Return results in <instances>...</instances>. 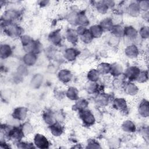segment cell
<instances>
[{
  "label": "cell",
  "instance_id": "cell-22",
  "mask_svg": "<svg viewBox=\"0 0 149 149\" xmlns=\"http://www.w3.org/2000/svg\"><path fill=\"white\" fill-rule=\"evenodd\" d=\"M128 11L129 14L132 16H137L139 15L140 9L138 4L135 3H132L129 5L128 7Z\"/></svg>",
  "mask_w": 149,
  "mask_h": 149
},
{
  "label": "cell",
  "instance_id": "cell-29",
  "mask_svg": "<svg viewBox=\"0 0 149 149\" xmlns=\"http://www.w3.org/2000/svg\"><path fill=\"white\" fill-rule=\"evenodd\" d=\"M97 70L100 74H107L110 72L111 65L107 63H102L98 65Z\"/></svg>",
  "mask_w": 149,
  "mask_h": 149
},
{
  "label": "cell",
  "instance_id": "cell-27",
  "mask_svg": "<svg viewBox=\"0 0 149 149\" xmlns=\"http://www.w3.org/2000/svg\"><path fill=\"white\" fill-rule=\"evenodd\" d=\"M122 67L121 65L118 64V63H115L112 65H111V70L110 73L115 76H118L121 74L122 72Z\"/></svg>",
  "mask_w": 149,
  "mask_h": 149
},
{
  "label": "cell",
  "instance_id": "cell-8",
  "mask_svg": "<svg viewBox=\"0 0 149 149\" xmlns=\"http://www.w3.org/2000/svg\"><path fill=\"white\" fill-rule=\"evenodd\" d=\"M113 107L117 110L123 111L126 109V101L123 98H116L113 101Z\"/></svg>",
  "mask_w": 149,
  "mask_h": 149
},
{
  "label": "cell",
  "instance_id": "cell-39",
  "mask_svg": "<svg viewBox=\"0 0 149 149\" xmlns=\"http://www.w3.org/2000/svg\"><path fill=\"white\" fill-rule=\"evenodd\" d=\"M140 34L143 38H147L149 36V31L148 27H143L140 29Z\"/></svg>",
  "mask_w": 149,
  "mask_h": 149
},
{
  "label": "cell",
  "instance_id": "cell-14",
  "mask_svg": "<svg viewBox=\"0 0 149 149\" xmlns=\"http://www.w3.org/2000/svg\"><path fill=\"white\" fill-rule=\"evenodd\" d=\"M125 55L129 58H135L139 54V51L137 47L134 45L127 46L125 50Z\"/></svg>",
  "mask_w": 149,
  "mask_h": 149
},
{
  "label": "cell",
  "instance_id": "cell-20",
  "mask_svg": "<svg viewBox=\"0 0 149 149\" xmlns=\"http://www.w3.org/2000/svg\"><path fill=\"white\" fill-rule=\"evenodd\" d=\"M125 91L127 94L133 95L137 94L138 91V88L133 83H129L125 85Z\"/></svg>",
  "mask_w": 149,
  "mask_h": 149
},
{
  "label": "cell",
  "instance_id": "cell-13",
  "mask_svg": "<svg viewBox=\"0 0 149 149\" xmlns=\"http://www.w3.org/2000/svg\"><path fill=\"white\" fill-rule=\"evenodd\" d=\"M123 34L130 40H133L137 37V31L134 27L132 26H128L124 29Z\"/></svg>",
  "mask_w": 149,
  "mask_h": 149
},
{
  "label": "cell",
  "instance_id": "cell-36",
  "mask_svg": "<svg viewBox=\"0 0 149 149\" xmlns=\"http://www.w3.org/2000/svg\"><path fill=\"white\" fill-rule=\"evenodd\" d=\"M109 7L105 3V1H101L98 3L97 5V8L98 11L101 13H105L108 10V8Z\"/></svg>",
  "mask_w": 149,
  "mask_h": 149
},
{
  "label": "cell",
  "instance_id": "cell-2",
  "mask_svg": "<svg viewBox=\"0 0 149 149\" xmlns=\"http://www.w3.org/2000/svg\"><path fill=\"white\" fill-rule=\"evenodd\" d=\"M34 142L36 147L39 148H47L49 146L48 139L44 136L40 134H36L34 138Z\"/></svg>",
  "mask_w": 149,
  "mask_h": 149
},
{
  "label": "cell",
  "instance_id": "cell-24",
  "mask_svg": "<svg viewBox=\"0 0 149 149\" xmlns=\"http://www.w3.org/2000/svg\"><path fill=\"white\" fill-rule=\"evenodd\" d=\"M66 38L71 43H76L77 41L78 34L73 30H69L66 32Z\"/></svg>",
  "mask_w": 149,
  "mask_h": 149
},
{
  "label": "cell",
  "instance_id": "cell-31",
  "mask_svg": "<svg viewBox=\"0 0 149 149\" xmlns=\"http://www.w3.org/2000/svg\"><path fill=\"white\" fill-rule=\"evenodd\" d=\"M98 87V86L95 81H90V82L87 83L86 86V90L90 94H93V93H95L98 90L97 89Z\"/></svg>",
  "mask_w": 149,
  "mask_h": 149
},
{
  "label": "cell",
  "instance_id": "cell-9",
  "mask_svg": "<svg viewBox=\"0 0 149 149\" xmlns=\"http://www.w3.org/2000/svg\"><path fill=\"white\" fill-rule=\"evenodd\" d=\"M72 76L71 72L68 69H62L58 73L59 79L63 83L69 82L71 80Z\"/></svg>",
  "mask_w": 149,
  "mask_h": 149
},
{
  "label": "cell",
  "instance_id": "cell-4",
  "mask_svg": "<svg viewBox=\"0 0 149 149\" xmlns=\"http://www.w3.org/2000/svg\"><path fill=\"white\" fill-rule=\"evenodd\" d=\"M24 134L22 129H20L17 127L9 129V131L7 132V136L9 137V138L13 139L16 140H21Z\"/></svg>",
  "mask_w": 149,
  "mask_h": 149
},
{
  "label": "cell",
  "instance_id": "cell-41",
  "mask_svg": "<svg viewBox=\"0 0 149 149\" xmlns=\"http://www.w3.org/2000/svg\"><path fill=\"white\" fill-rule=\"evenodd\" d=\"M31 41H32V39L30 38V37L28 36H23L21 37V41L23 47L28 45Z\"/></svg>",
  "mask_w": 149,
  "mask_h": 149
},
{
  "label": "cell",
  "instance_id": "cell-26",
  "mask_svg": "<svg viewBox=\"0 0 149 149\" xmlns=\"http://www.w3.org/2000/svg\"><path fill=\"white\" fill-rule=\"evenodd\" d=\"M88 23L89 21L84 13H79L77 15L76 23L80 24V26H86L88 25Z\"/></svg>",
  "mask_w": 149,
  "mask_h": 149
},
{
  "label": "cell",
  "instance_id": "cell-30",
  "mask_svg": "<svg viewBox=\"0 0 149 149\" xmlns=\"http://www.w3.org/2000/svg\"><path fill=\"white\" fill-rule=\"evenodd\" d=\"M43 118L45 122L50 125L53 124L54 123V120H55L54 115L50 111L45 112L43 115Z\"/></svg>",
  "mask_w": 149,
  "mask_h": 149
},
{
  "label": "cell",
  "instance_id": "cell-18",
  "mask_svg": "<svg viewBox=\"0 0 149 149\" xmlns=\"http://www.w3.org/2000/svg\"><path fill=\"white\" fill-rule=\"evenodd\" d=\"M49 40L55 45L59 44L61 41V36L59 31H55L51 33L49 36Z\"/></svg>",
  "mask_w": 149,
  "mask_h": 149
},
{
  "label": "cell",
  "instance_id": "cell-37",
  "mask_svg": "<svg viewBox=\"0 0 149 149\" xmlns=\"http://www.w3.org/2000/svg\"><path fill=\"white\" fill-rule=\"evenodd\" d=\"M147 79H148L147 72H142L139 73L137 80L140 83H144L147 80Z\"/></svg>",
  "mask_w": 149,
  "mask_h": 149
},
{
  "label": "cell",
  "instance_id": "cell-17",
  "mask_svg": "<svg viewBox=\"0 0 149 149\" xmlns=\"http://www.w3.org/2000/svg\"><path fill=\"white\" fill-rule=\"evenodd\" d=\"M12 54L10 47L7 44H3L1 46V57L2 59H5L10 56Z\"/></svg>",
  "mask_w": 149,
  "mask_h": 149
},
{
  "label": "cell",
  "instance_id": "cell-44",
  "mask_svg": "<svg viewBox=\"0 0 149 149\" xmlns=\"http://www.w3.org/2000/svg\"><path fill=\"white\" fill-rule=\"evenodd\" d=\"M27 69L25 66L21 65L17 69V73L20 74V75H26L27 73Z\"/></svg>",
  "mask_w": 149,
  "mask_h": 149
},
{
  "label": "cell",
  "instance_id": "cell-15",
  "mask_svg": "<svg viewBox=\"0 0 149 149\" xmlns=\"http://www.w3.org/2000/svg\"><path fill=\"white\" fill-rule=\"evenodd\" d=\"M139 112L143 117L148 116V102L147 101H142L139 107Z\"/></svg>",
  "mask_w": 149,
  "mask_h": 149
},
{
  "label": "cell",
  "instance_id": "cell-16",
  "mask_svg": "<svg viewBox=\"0 0 149 149\" xmlns=\"http://www.w3.org/2000/svg\"><path fill=\"white\" fill-rule=\"evenodd\" d=\"M94 38H98L101 36L103 33V30L100 25H94L90 27L89 30Z\"/></svg>",
  "mask_w": 149,
  "mask_h": 149
},
{
  "label": "cell",
  "instance_id": "cell-5",
  "mask_svg": "<svg viewBox=\"0 0 149 149\" xmlns=\"http://www.w3.org/2000/svg\"><path fill=\"white\" fill-rule=\"evenodd\" d=\"M27 115V109L24 107H18L15 109L13 112V118L17 120H24Z\"/></svg>",
  "mask_w": 149,
  "mask_h": 149
},
{
  "label": "cell",
  "instance_id": "cell-45",
  "mask_svg": "<svg viewBox=\"0 0 149 149\" xmlns=\"http://www.w3.org/2000/svg\"><path fill=\"white\" fill-rule=\"evenodd\" d=\"M118 37H116V36H113L111 37V38H110L109 42L111 45H116L118 43Z\"/></svg>",
  "mask_w": 149,
  "mask_h": 149
},
{
  "label": "cell",
  "instance_id": "cell-11",
  "mask_svg": "<svg viewBox=\"0 0 149 149\" xmlns=\"http://www.w3.org/2000/svg\"><path fill=\"white\" fill-rule=\"evenodd\" d=\"M43 81V76L40 74H35L31 79L30 85L33 88H38Z\"/></svg>",
  "mask_w": 149,
  "mask_h": 149
},
{
  "label": "cell",
  "instance_id": "cell-21",
  "mask_svg": "<svg viewBox=\"0 0 149 149\" xmlns=\"http://www.w3.org/2000/svg\"><path fill=\"white\" fill-rule=\"evenodd\" d=\"M122 129L126 132L132 133L136 130V126L130 120H126L123 122L122 125Z\"/></svg>",
  "mask_w": 149,
  "mask_h": 149
},
{
  "label": "cell",
  "instance_id": "cell-19",
  "mask_svg": "<svg viewBox=\"0 0 149 149\" xmlns=\"http://www.w3.org/2000/svg\"><path fill=\"white\" fill-rule=\"evenodd\" d=\"M100 26L102 29L103 30L109 31L111 30L113 27V21L112 19L110 18H105L103 20L101 21Z\"/></svg>",
  "mask_w": 149,
  "mask_h": 149
},
{
  "label": "cell",
  "instance_id": "cell-23",
  "mask_svg": "<svg viewBox=\"0 0 149 149\" xmlns=\"http://www.w3.org/2000/svg\"><path fill=\"white\" fill-rule=\"evenodd\" d=\"M17 13L13 10H8L6 12L4 13L3 17H4V21L5 20L6 22H9V23H11L10 22L15 20L16 19L17 17Z\"/></svg>",
  "mask_w": 149,
  "mask_h": 149
},
{
  "label": "cell",
  "instance_id": "cell-43",
  "mask_svg": "<svg viewBox=\"0 0 149 149\" xmlns=\"http://www.w3.org/2000/svg\"><path fill=\"white\" fill-rule=\"evenodd\" d=\"M18 147L21 148H34V147L31 144L26 143L24 142H21L18 143Z\"/></svg>",
  "mask_w": 149,
  "mask_h": 149
},
{
  "label": "cell",
  "instance_id": "cell-1",
  "mask_svg": "<svg viewBox=\"0 0 149 149\" xmlns=\"http://www.w3.org/2000/svg\"><path fill=\"white\" fill-rule=\"evenodd\" d=\"M79 112L80 117L86 126H90L94 124L95 118L90 111L84 109L79 111Z\"/></svg>",
  "mask_w": 149,
  "mask_h": 149
},
{
  "label": "cell",
  "instance_id": "cell-28",
  "mask_svg": "<svg viewBox=\"0 0 149 149\" xmlns=\"http://www.w3.org/2000/svg\"><path fill=\"white\" fill-rule=\"evenodd\" d=\"M100 73L97 69L90 70L87 74V79L90 81H97L99 79Z\"/></svg>",
  "mask_w": 149,
  "mask_h": 149
},
{
  "label": "cell",
  "instance_id": "cell-6",
  "mask_svg": "<svg viewBox=\"0 0 149 149\" xmlns=\"http://www.w3.org/2000/svg\"><path fill=\"white\" fill-rule=\"evenodd\" d=\"M140 71L139 68L136 66H131L127 69L125 72V76L130 80H137Z\"/></svg>",
  "mask_w": 149,
  "mask_h": 149
},
{
  "label": "cell",
  "instance_id": "cell-34",
  "mask_svg": "<svg viewBox=\"0 0 149 149\" xmlns=\"http://www.w3.org/2000/svg\"><path fill=\"white\" fill-rule=\"evenodd\" d=\"M123 30L124 29L122 28V26L119 25H116L113 26L111 31L113 34V35L117 37H119L120 36H122L123 35Z\"/></svg>",
  "mask_w": 149,
  "mask_h": 149
},
{
  "label": "cell",
  "instance_id": "cell-38",
  "mask_svg": "<svg viewBox=\"0 0 149 149\" xmlns=\"http://www.w3.org/2000/svg\"><path fill=\"white\" fill-rule=\"evenodd\" d=\"M22 129L24 134H29L31 132V131L33 130V127H32L30 123H25L23 125Z\"/></svg>",
  "mask_w": 149,
  "mask_h": 149
},
{
  "label": "cell",
  "instance_id": "cell-3",
  "mask_svg": "<svg viewBox=\"0 0 149 149\" xmlns=\"http://www.w3.org/2000/svg\"><path fill=\"white\" fill-rule=\"evenodd\" d=\"M4 31L10 37L19 36L21 33L20 28L13 23H9V24L5 26Z\"/></svg>",
  "mask_w": 149,
  "mask_h": 149
},
{
  "label": "cell",
  "instance_id": "cell-25",
  "mask_svg": "<svg viewBox=\"0 0 149 149\" xmlns=\"http://www.w3.org/2000/svg\"><path fill=\"white\" fill-rule=\"evenodd\" d=\"M66 95L72 100H76L78 99V90L75 87H70L66 91Z\"/></svg>",
  "mask_w": 149,
  "mask_h": 149
},
{
  "label": "cell",
  "instance_id": "cell-40",
  "mask_svg": "<svg viewBox=\"0 0 149 149\" xmlns=\"http://www.w3.org/2000/svg\"><path fill=\"white\" fill-rule=\"evenodd\" d=\"M87 147L91 148H100V146L98 143L95 140L90 139L88 141Z\"/></svg>",
  "mask_w": 149,
  "mask_h": 149
},
{
  "label": "cell",
  "instance_id": "cell-35",
  "mask_svg": "<svg viewBox=\"0 0 149 149\" xmlns=\"http://www.w3.org/2000/svg\"><path fill=\"white\" fill-rule=\"evenodd\" d=\"M87 105H88V103L86 100L80 99L77 101V102L75 105V107L77 109H78L79 111H80V110L86 109L87 108Z\"/></svg>",
  "mask_w": 149,
  "mask_h": 149
},
{
  "label": "cell",
  "instance_id": "cell-10",
  "mask_svg": "<svg viewBox=\"0 0 149 149\" xmlns=\"http://www.w3.org/2000/svg\"><path fill=\"white\" fill-rule=\"evenodd\" d=\"M49 129L51 130V133L55 136H59L62 134L63 129L62 125L58 123H54L53 124L49 126Z\"/></svg>",
  "mask_w": 149,
  "mask_h": 149
},
{
  "label": "cell",
  "instance_id": "cell-42",
  "mask_svg": "<svg viewBox=\"0 0 149 149\" xmlns=\"http://www.w3.org/2000/svg\"><path fill=\"white\" fill-rule=\"evenodd\" d=\"M138 5L140 9H142L144 11H146L148 9V7H149L148 1H141Z\"/></svg>",
  "mask_w": 149,
  "mask_h": 149
},
{
  "label": "cell",
  "instance_id": "cell-12",
  "mask_svg": "<svg viewBox=\"0 0 149 149\" xmlns=\"http://www.w3.org/2000/svg\"><path fill=\"white\" fill-rule=\"evenodd\" d=\"M78 55L79 52L77 50L74 48H69L65 51L64 56L68 61H73L76 59Z\"/></svg>",
  "mask_w": 149,
  "mask_h": 149
},
{
  "label": "cell",
  "instance_id": "cell-7",
  "mask_svg": "<svg viewBox=\"0 0 149 149\" xmlns=\"http://www.w3.org/2000/svg\"><path fill=\"white\" fill-rule=\"evenodd\" d=\"M25 65L27 66H33L36 62L37 56L34 53L27 52L23 58Z\"/></svg>",
  "mask_w": 149,
  "mask_h": 149
},
{
  "label": "cell",
  "instance_id": "cell-33",
  "mask_svg": "<svg viewBox=\"0 0 149 149\" xmlns=\"http://www.w3.org/2000/svg\"><path fill=\"white\" fill-rule=\"evenodd\" d=\"M81 38L82 41L85 43H90L93 37L90 33V31L88 30H86L81 35Z\"/></svg>",
  "mask_w": 149,
  "mask_h": 149
},
{
  "label": "cell",
  "instance_id": "cell-32",
  "mask_svg": "<svg viewBox=\"0 0 149 149\" xmlns=\"http://www.w3.org/2000/svg\"><path fill=\"white\" fill-rule=\"evenodd\" d=\"M108 97L105 94H100L96 98V102L101 106H105L108 104Z\"/></svg>",
  "mask_w": 149,
  "mask_h": 149
}]
</instances>
